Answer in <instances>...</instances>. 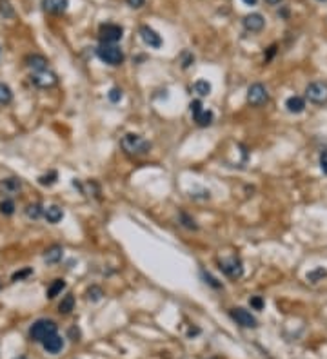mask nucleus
Returning a JSON list of instances; mask_svg holds the SVG:
<instances>
[{
	"mask_svg": "<svg viewBox=\"0 0 327 359\" xmlns=\"http://www.w3.org/2000/svg\"><path fill=\"white\" fill-rule=\"evenodd\" d=\"M120 147L129 156H146L151 151V143L144 136L135 135V133H128V135L122 136Z\"/></svg>",
	"mask_w": 327,
	"mask_h": 359,
	"instance_id": "1",
	"label": "nucleus"
},
{
	"mask_svg": "<svg viewBox=\"0 0 327 359\" xmlns=\"http://www.w3.org/2000/svg\"><path fill=\"white\" fill-rule=\"evenodd\" d=\"M96 57L108 65H120L124 62V51L116 44H100L96 49Z\"/></svg>",
	"mask_w": 327,
	"mask_h": 359,
	"instance_id": "2",
	"label": "nucleus"
},
{
	"mask_svg": "<svg viewBox=\"0 0 327 359\" xmlns=\"http://www.w3.org/2000/svg\"><path fill=\"white\" fill-rule=\"evenodd\" d=\"M57 334V323L51 319H39L29 327V338L37 343H42L45 338Z\"/></svg>",
	"mask_w": 327,
	"mask_h": 359,
	"instance_id": "3",
	"label": "nucleus"
},
{
	"mask_svg": "<svg viewBox=\"0 0 327 359\" xmlns=\"http://www.w3.org/2000/svg\"><path fill=\"white\" fill-rule=\"evenodd\" d=\"M191 115H193V120L196 122L198 127H207V125H211L213 120H215V115H213V111L209 109H204V105L200 100H195L191 102Z\"/></svg>",
	"mask_w": 327,
	"mask_h": 359,
	"instance_id": "4",
	"label": "nucleus"
},
{
	"mask_svg": "<svg viewBox=\"0 0 327 359\" xmlns=\"http://www.w3.org/2000/svg\"><path fill=\"white\" fill-rule=\"evenodd\" d=\"M305 98L311 103L322 105L327 103V83L326 82H313L305 87Z\"/></svg>",
	"mask_w": 327,
	"mask_h": 359,
	"instance_id": "5",
	"label": "nucleus"
},
{
	"mask_svg": "<svg viewBox=\"0 0 327 359\" xmlns=\"http://www.w3.org/2000/svg\"><path fill=\"white\" fill-rule=\"evenodd\" d=\"M98 37L102 40V44H116L118 40H122L124 29L118 24H102L98 29Z\"/></svg>",
	"mask_w": 327,
	"mask_h": 359,
	"instance_id": "6",
	"label": "nucleus"
},
{
	"mask_svg": "<svg viewBox=\"0 0 327 359\" xmlns=\"http://www.w3.org/2000/svg\"><path fill=\"white\" fill-rule=\"evenodd\" d=\"M220 269H222V272H224L225 276L231 278V279H240V278L244 276V265H242V261L237 256L222 259L220 261Z\"/></svg>",
	"mask_w": 327,
	"mask_h": 359,
	"instance_id": "7",
	"label": "nucleus"
},
{
	"mask_svg": "<svg viewBox=\"0 0 327 359\" xmlns=\"http://www.w3.org/2000/svg\"><path fill=\"white\" fill-rule=\"evenodd\" d=\"M267 100H269V93L263 83H253L247 89V102L253 107H262L263 103H267Z\"/></svg>",
	"mask_w": 327,
	"mask_h": 359,
	"instance_id": "8",
	"label": "nucleus"
},
{
	"mask_svg": "<svg viewBox=\"0 0 327 359\" xmlns=\"http://www.w3.org/2000/svg\"><path fill=\"white\" fill-rule=\"evenodd\" d=\"M231 318L237 321L240 327H244V328H257L258 327L257 318L251 314L249 310H245V308H242V307L233 308V310H231Z\"/></svg>",
	"mask_w": 327,
	"mask_h": 359,
	"instance_id": "9",
	"label": "nucleus"
},
{
	"mask_svg": "<svg viewBox=\"0 0 327 359\" xmlns=\"http://www.w3.org/2000/svg\"><path fill=\"white\" fill-rule=\"evenodd\" d=\"M22 191V181L19 178H4L0 180V194L4 198H13Z\"/></svg>",
	"mask_w": 327,
	"mask_h": 359,
	"instance_id": "10",
	"label": "nucleus"
},
{
	"mask_svg": "<svg viewBox=\"0 0 327 359\" xmlns=\"http://www.w3.org/2000/svg\"><path fill=\"white\" fill-rule=\"evenodd\" d=\"M140 39L144 44L149 45V47H153V49H160L162 44H164L160 35L149 26H140Z\"/></svg>",
	"mask_w": 327,
	"mask_h": 359,
	"instance_id": "11",
	"label": "nucleus"
},
{
	"mask_svg": "<svg viewBox=\"0 0 327 359\" xmlns=\"http://www.w3.org/2000/svg\"><path fill=\"white\" fill-rule=\"evenodd\" d=\"M31 83L33 85H37L40 89H47V87H51L57 83V77L49 73V71H40V73H33L31 75Z\"/></svg>",
	"mask_w": 327,
	"mask_h": 359,
	"instance_id": "12",
	"label": "nucleus"
},
{
	"mask_svg": "<svg viewBox=\"0 0 327 359\" xmlns=\"http://www.w3.org/2000/svg\"><path fill=\"white\" fill-rule=\"evenodd\" d=\"M42 346H44V350L47 354L57 356V354L62 352V348H64V338L58 336V334H53V336H49V338H45V339L42 341Z\"/></svg>",
	"mask_w": 327,
	"mask_h": 359,
	"instance_id": "13",
	"label": "nucleus"
},
{
	"mask_svg": "<svg viewBox=\"0 0 327 359\" xmlns=\"http://www.w3.org/2000/svg\"><path fill=\"white\" fill-rule=\"evenodd\" d=\"M265 26V20L260 13H251L244 17V27L249 33H260Z\"/></svg>",
	"mask_w": 327,
	"mask_h": 359,
	"instance_id": "14",
	"label": "nucleus"
},
{
	"mask_svg": "<svg viewBox=\"0 0 327 359\" xmlns=\"http://www.w3.org/2000/svg\"><path fill=\"white\" fill-rule=\"evenodd\" d=\"M69 6V0H42V9L49 15L64 13Z\"/></svg>",
	"mask_w": 327,
	"mask_h": 359,
	"instance_id": "15",
	"label": "nucleus"
},
{
	"mask_svg": "<svg viewBox=\"0 0 327 359\" xmlns=\"http://www.w3.org/2000/svg\"><path fill=\"white\" fill-rule=\"evenodd\" d=\"M47 58L42 55H29L26 57V65L33 73H40V71H47Z\"/></svg>",
	"mask_w": 327,
	"mask_h": 359,
	"instance_id": "16",
	"label": "nucleus"
},
{
	"mask_svg": "<svg viewBox=\"0 0 327 359\" xmlns=\"http://www.w3.org/2000/svg\"><path fill=\"white\" fill-rule=\"evenodd\" d=\"M62 256H64V249L60 245H53V247H49L44 252V261L47 265H55V263H58L62 259Z\"/></svg>",
	"mask_w": 327,
	"mask_h": 359,
	"instance_id": "17",
	"label": "nucleus"
},
{
	"mask_svg": "<svg viewBox=\"0 0 327 359\" xmlns=\"http://www.w3.org/2000/svg\"><path fill=\"white\" fill-rule=\"evenodd\" d=\"M285 107H287L289 113L300 115V113H304V109H305V100L302 97H289L287 100H285Z\"/></svg>",
	"mask_w": 327,
	"mask_h": 359,
	"instance_id": "18",
	"label": "nucleus"
},
{
	"mask_svg": "<svg viewBox=\"0 0 327 359\" xmlns=\"http://www.w3.org/2000/svg\"><path fill=\"white\" fill-rule=\"evenodd\" d=\"M44 218L49 221V223H58L60 219L64 218V211L58 205H49L47 209H44Z\"/></svg>",
	"mask_w": 327,
	"mask_h": 359,
	"instance_id": "19",
	"label": "nucleus"
},
{
	"mask_svg": "<svg viewBox=\"0 0 327 359\" xmlns=\"http://www.w3.org/2000/svg\"><path fill=\"white\" fill-rule=\"evenodd\" d=\"M73 308H75V296L65 294L64 298H62V301L58 303V312H60V314H71Z\"/></svg>",
	"mask_w": 327,
	"mask_h": 359,
	"instance_id": "20",
	"label": "nucleus"
},
{
	"mask_svg": "<svg viewBox=\"0 0 327 359\" xmlns=\"http://www.w3.org/2000/svg\"><path fill=\"white\" fill-rule=\"evenodd\" d=\"M65 289V281L64 279H55V281L49 285V289H47V292H45V296H47V299H55L62 290Z\"/></svg>",
	"mask_w": 327,
	"mask_h": 359,
	"instance_id": "21",
	"label": "nucleus"
},
{
	"mask_svg": "<svg viewBox=\"0 0 327 359\" xmlns=\"http://www.w3.org/2000/svg\"><path fill=\"white\" fill-rule=\"evenodd\" d=\"M193 91L198 97H207V95H211V83L207 82V80H196V82L193 83Z\"/></svg>",
	"mask_w": 327,
	"mask_h": 359,
	"instance_id": "22",
	"label": "nucleus"
},
{
	"mask_svg": "<svg viewBox=\"0 0 327 359\" xmlns=\"http://www.w3.org/2000/svg\"><path fill=\"white\" fill-rule=\"evenodd\" d=\"M13 100V91L7 83L0 82V105H7Z\"/></svg>",
	"mask_w": 327,
	"mask_h": 359,
	"instance_id": "23",
	"label": "nucleus"
},
{
	"mask_svg": "<svg viewBox=\"0 0 327 359\" xmlns=\"http://www.w3.org/2000/svg\"><path fill=\"white\" fill-rule=\"evenodd\" d=\"M26 216L29 219H39L40 216H44V209L40 203H31V205L26 207Z\"/></svg>",
	"mask_w": 327,
	"mask_h": 359,
	"instance_id": "24",
	"label": "nucleus"
},
{
	"mask_svg": "<svg viewBox=\"0 0 327 359\" xmlns=\"http://www.w3.org/2000/svg\"><path fill=\"white\" fill-rule=\"evenodd\" d=\"M86 296H87L89 301L96 303L104 298V290H102V287H98V285H91L89 289H87V292H86Z\"/></svg>",
	"mask_w": 327,
	"mask_h": 359,
	"instance_id": "25",
	"label": "nucleus"
},
{
	"mask_svg": "<svg viewBox=\"0 0 327 359\" xmlns=\"http://www.w3.org/2000/svg\"><path fill=\"white\" fill-rule=\"evenodd\" d=\"M0 15L4 19H13L15 17V9L9 0H0Z\"/></svg>",
	"mask_w": 327,
	"mask_h": 359,
	"instance_id": "26",
	"label": "nucleus"
},
{
	"mask_svg": "<svg viewBox=\"0 0 327 359\" xmlns=\"http://www.w3.org/2000/svg\"><path fill=\"white\" fill-rule=\"evenodd\" d=\"M0 212L4 214V216H13L15 214V203L11 198H6L2 203H0Z\"/></svg>",
	"mask_w": 327,
	"mask_h": 359,
	"instance_id": "27",
	"label": "nucleus"
},
{
	"mask_svg": "<svg viewBox=\"0 0 327 359\" xmlns=\"http://www.w3.org/2000/svg\"><path fill=\"white\" fill-rule=\"evenodd\" d=\"M57 180H58L57 171H51V173H47V174H42V176L39 178V183L40 185H44V187H49V185H53Z\"/></svg>",
	"mask_w": 327,
	"mask_h": 359,
	"instance_id": "28",
	"label": "nucleus"
},
{
	"mask_svg": "<svg viewBox=\"0 0 327 359\" xmlns=\"http://www.w3.org/2000/svg\"><path fill=\"white\" fill-rule=\"evenodd\" d=\"M327 276V270L326 269H322V267H318V269H314L311 270L307 274V281L311 283H318L322 279V278H326Z\"/></svg>",
	"mask_w": 327,
	"mask_h": 359,
	"instance_id": "29",
	"label": "nucleus"
},
{
	"mask_svg": "<svg viewBox=\"0 0 327 359\" xmlns=\"http://www.w3.org/2000/svg\"><path fill=\"white\" fill-rule=\"evenodd\" d=\"M178 218H180V223L184 225L186 229H189V231H196V229H198V225L195 223V219L189 218V216H187L186 212H180Z\"/></svg>",
	"mask_w": 327,
	"mask_h": 359,
	"instance_id": "30",
	"label": "nucleus"
},
{
	"mask_svg": "<svg viewBox=\"0 0 327 359\" xmlns=\"http://www.w3.org/2000/svg\"><path fill=\"white\" fill-rule=\"evenodd\" d=\"M122 89L120 87H111L108 93V98H109V102L111 103H118L120 100H122Z\"/></svg>",
	"mask_w": 327,
	"mask_h": 359,
	"instance_id": "31",
	"label": "nucleus"
},
{
	"mask_svg": "<svg viewBox=\"0 0 327 359\" xmlns=\"http://www.w3.org/2000/svg\"><path fill=\"white\" fill-rule=\"evenodd\" d=\"M33 274V269L31 267H26V269L22 270H17L13 276H11V281H22V279H26L27 276H31Z\"/></svg>",
	"mask_w": 327,
	"mask_h": 359,
	"instance_id": "32",
	"label": "nucleus"
},
{
	"mask_svg": "<svg viewBox=\"0 0 327 359\" xmlns=\"http://www.w3.org/2000/svg\"><path fill=\"white\" fill-rule=\"evenodd\" d=\"M200 274H202V278H204V279H205V283H207V285H211L213 289H222V283L218 281V279H215V278H213L211 274H209V272H205V270H202Z\"/></svg>",
	"mask_w": 327,
	"mask_h": 359,
	"instance_id": "33",
	"label": "nucleus"
},
{
	"mask_svg": "<svg viewBox=\"0 0 327 359\" xmlns=\"http://www.w3.org/2000/svg\"><path fill=\"white\" fill-rule=\"evenodd\" d=\"M249 305L255 308V310H262L265 303H263V299L260 298V296H253V298L249 299Z\"/></svg>",
	"mask_w": 327,
	"mask_h": 359,
	"instance_id": "34",
	"label": "nucleus"
},
{
	"mask_svg": "<svg viewBox=\"0 0 327 359\" xmlns=\"http://www.w3.org/2000/svg\"><path fill=\"white\" fill-rule=\"evenodd\" d=\"M182 57H184V60H182V67H184V69H187V67H189V65L195 62V57H193L191 53H187V51L184 53Z\"/></svg>",
	"mask_w": 327,
	"mask_h": 359,
	"instance_id": "35",
	"label": "nucleus"
},
{
	"mask_svg": "<svg viewBox=\"0 0 327 359\" xmlns=\"http://www.w3.org/2000/svg\"><path fill=\"white\" fill-rule=\"evenodd\" d=\"M320 169L322 173L327 174V151H322L320 153Z\"/></svg>",
	"mask_w": 327,
	"mask_h": 359,
	"instance_id": "36",
	"label": "nucleus"
},
{
	"mask_svg": "<svg viewBox=\"0 0 327 359\" xmlns=\"http://www.w3.org/2000/svg\"><path fill=\"white\" fill-rule=\"evenodd\" d=\"M128 2L129 7H133V9H140L144 4H146V0H126Z\"/></svg>",
	"mask_w": 327,
	"mask_h": 359,
	"instance_id": "37",
	"label": "nucleus"
},
{
	"mask_svg": "<svg viewBox=\"0 0 327 359\" xmlns=\"http://www.w3.org/2000/svg\"><path fill=\"white\" fill-rule=\"evenodd\" d=\"M69 336L73 338V341H78V336H80V334H78L77 328H71V330H69Z\"/></svg>",
	"mask_w": 327,
	"mask_h": 359,
	"instance_id": "38",
	"label": "nucleus"
},
{
	"mask_svg": "<svg viewBox=\"0 0 327 359\" xmlns=\"http://www.w3.org/2000/svg\"><path fill=\"white\" fill-rule=\"evenodd\" d=\"M265 4H267V6H280L282 0H265Z\"/></svg>",
	"mask_w": 327,
	"mask_h": 359,
	"instance_id": "39",
	"label": "nucleus"
},
{
	"mask_svg": "<svg viewBox=\"0 0 327 359\" xmlns=\"http://www.w3.org/2000/svg\"><path fill=\"white\" fill-rule=\"evenodd\" d=\"M242 2H244L245 6H255V4H257L258 0H242Z\"/></svg>",
	"mask_w": 327,
	"mask_h": 359,
	"instance_id": "40",
	"label": "nucleus"
},
{
	"mask_svg": "<svg viewBox=\"0 0 327 359\" xmlns=\"http://www.w3.org/2000/svg\"><path fill=\"white\" fill-rule=\"evenodd\" d=\"M15 359H27L26 356H19V358H15Z\"/></svg>",
	"mask_w": 327,
	"mask_h": 359,
	"instance_id": "41",
	"label": "nucleus"
},
{
	"mask_svg": "<svg viewBox=\"0 0 327 359\" xmlns=\"http://www.w3.org/2000/svg\"><path fill=\"white\" fill-rule=\"evenodd\" d=\"M318 2H327V0H318Z\"/></svg>",
	"mask_w": 327,
	"mask_h": 359,
	"instance_id": "42",
	"label": "nucleus"
},
{
	"mask_svg": "<svg viewBox=\"0 0 327 359\" xmlns=\"http://www.w3.org/2000/svg\"><path fill=\"white\" fill-rule=\"evenodd\" d=\"M213 359H218V358H213Z\"/></svg>",
	"mask_w": 327,
	"mask_h": 359,
	"instance_id": "43",
	"label": "nucleus"
},
{
	"mask_svg": "<svg viewBox=\"0 0 327 359\" xmlns=\"http://www.w3.org/2000/svg\"><path fill=\"white\" fill-rule=\"evenodd\" d=\"M0 53H2V49H0Z\"/></svg>",
	"mask_w": 327,
	"mask_h": 359,
	"instance_id": "44",
	"label": "nucleus"
}]
</instances>
